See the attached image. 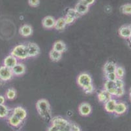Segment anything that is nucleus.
Returning a JSON list of instances; mask_svg holds the SVG:
<instances>
[{
    "mask_svg": "<svg viewBox=\"0 0 131 131\" xmlns=\"http://www.w3.org/2000/svg\"><path fill=\"white\" fill-rule=\"evenodd\" d=\"M37 110L43 118H49L50 116V106L46 99H40L36 104Z\"/></svg>",
    "mask_w": 131,
    "mask_h": 131,
    "instance_id": "obj_1",
    "label": "nucleus"
},
{
    "mask_svg": "<svg viewBox=\"0 0 131 131\" xmlns=\"http://www.w3.org/2000/svg\"><path fill=\"white\" fill-rule=\"evenodd\" d=\"M52 125L58 126L59 131H71L72 123L61 117H55L52 119Z\"/></svg>",
    "mask_w": 131,
    "mask_h": 131,
    "instance_id": "obj_2",
    "label": "nucleus"
},
{
    "mask_svg": "<svg viewBox=\"0 0 131 131\" xmlns=\"http://www.w3.org/2000/svg\"><path fill=\"white\" fill-rule=\"evenodd\" d=\"M10 55L16 57L17 59H26L27 58H28L26 45H23V44L17 45L12 50Z\"/></svg>",
    "mask_w": 131,
    "mask_h": 131,
    "instance_id": "obj_3",
    "label": "nucleus"
},
{
    "mask_svg": "<svg viewBox=\"0 0 131 131\" xmlns=\"http://www.w3.org/2000/svg\"><path fill=\"white\" fill-rule=\"evenodd\" d=\"M77 83L82 88H85L88 85L92 84V78L88 74L83 73L78 75L77 78Z\"/></svg>",
    "mask_w": 131,
    "mask_h": 131,
    "instance_id": "obj_4",
    "label": "nucleus"
},
{
    "mask_svg": "<svg viewBox=\"0 0 131 131\" xmlns=\"http://www.w3.org/2000/svg\"><path fill=\"white\" fill-rule=\"evenodd\" d=\"M13 76L12 69L4 66L0 67V79L3 81H9Z\"/></svg>",
    "mask_w": 131,
    "mask_h": 131,
    "instance_id": "obj_5",
    "label": "nucleus"
},
{
    "mask_svg": "<svg viewBox=\"0 0 131 131\" xmlns=\"http://www.w3.org/2000/svg\"><path fill=\"white\" fill-rule=\"evenodd\" d=\"M26 49L28 57H35L40 53V48L35 43H29L26 45Z\"/></svg>",
    "mask_w": 131,
    "mask_h": 131,
    "instance_id": "obj_6",
    "label": "nucleus"
},
{
    "mask_svg": "<svg viewBox=\"0 0 131 131\" xmlns=\"http://www.w3.org/2000/svg\"><path fill=\"white\" fill-rule=\"evenodd\" d=\"M89 7L83 0H80L75 6L74 9L77 11L80 16L86 14L89 11Z\"/></svg>",
    "mask_w": 131,
    "mask_h": 131,
    "instance_id": "obj_7",
    "label": "nucleus"
},
{
    "mask_svg": "<svg viewBox=\"0 0 131 131\" xmlns=\"http://www.w3.org/2000/svg\"><path fill=\"white\" fill-rule=\"evenodd\" d=\"M18 64V60L16 57L12 55H8L4 59L3 61V66L5 67L12 69L13 67Z\"/></svg>",
    "mask_w": 131,
    "mask_h": 131,
    "instance_id": "obj_8",
    "label": "nucleus"
},
{
    "mask_svg": "<svg viewBox=\"0 0 131 131\" xmlns=\"http://www.w3.org/2000/svg\"><path fill=\"white\" fill-rule=\"evenodd\" d=\"M78 111H79L80 114L82 116H88L91 113L92 109H91V106L90 104L86 102H84L82 103L79 106Z\"/></svg>",
    "mask_w": 131,
    "mask_h": 131,
    "instance_id": "obj_9",
    "label": "nucleus"
},
{
    "mask_svg": "<svg viewBox=\"0 0 131 131\" xmlns=\"http://www.w3.org/2000/svg\"><path fill=\"white\" fill-rule=\"evenodd\" d=\"M13 114L17 117H18L22 121H24L27 117V111H26L24 108L21 106H18L15 108L13 110Z\"/></svg>",
    "mask_w": 131,
    "mask_h": 131,
    "instance_id": "obj_10",
    "label": "nucleus"
},
{
    "mask_svg": "<svg viewBox=\"0 0 131 131\" xmlns=\"http://www.w3.org/2000/svg\"><path fill=\"white\" fill-rule=\"evenodd\" d=\"M104 89L108 91L112 96H115L117 87L114 81L107 80L104 85Z\"/></svg>",
    "mask_w": 131,
    "mask_h": 131,
    "instance_id": "obj_11",
    "label": "nucleus"
},
{
    "mask_svg": "<svg viewBox=\"0 0 131 131\" xmlns=\"http://www.w3.org/2000/svg\"><path fill=\"white\" fill-rule=\"evenodd\" d=\"M42 26L44 28L47 29H50L54 28L56 24V20L51 16H47L43 19L42 21Z\"/></svg>",
    "mask_w": 131,
    "mask_h": 131,
    "instance_id": "obj_12",
    "label": "nucleus"
},
{
    "mask_svg": "<svg viewBox=\"0 0 131 131\" xmlns=\"http://www.w3.org/2000/svg\"><path fill=\"white\" fill-rule=\"evenodd\" d=\"M11 69L13 75H17V76L23 75L26 72V67H25V66L23 64L21 63H18Z\"/></svg>",
    "mask_w": 131,
    "mask_h": 131,
    "instance_id": "obj_13",
    "label": "nucleus"
},
{
    "mask_svg": "<svg viewBox=\"0 0 131 131\" xmlns=\"http://www.w3.org/2000/svg\"><path fill=\"white\" fill-rule=\"evenodd\" d=\"M117 101L115 99L111 98L104 104V109L108 113H114Z\"/></svg>",
    "mask_w": 131,
    "mask_h": 131,
    "instance_id": "obj_14",
    "label": "nucleus"
},
{
    "mask_svg": "<svg viewBox=\"0 0 131 131\" xmlns=\"http://www.w3.org/2000/svg\"><path fill=\"white\" fill-rule=\"evenodd\" d=\"M19 32L21 36H24V37H28V36H30L33 33V29H32L31 26L29 25L24 24L21 26Z\"/></svg>",
    "mask_w": 131,
    "mask_h": 131,
    "instance_id": "obj_15",
    "label": "nucleus"
},
{
    "mask_svg": "<svg viewBox=\"0 0 131 131\" xmlns=\"http://www.w3.org/2000/svg\"><path fill=\"white\" fill-rule=\"evenodd\" d=\"M112 98V95L109 92L106 90L103 89L99 92L98 94V99L102 103L106 102L107 101L109 100L110 99Z\"/></svg>",
    "mask_w": 131,
    "mask_h": 131,
    "instance_id": "obj_16",
    "label": "nucleus"
},
{
    "mask_svg": "<svg viewBox=\"0 0 131 131\" xmlns=\"http://www.w3.org/2000/svg\"><path fill=\"white\" fill-rule=\"evenodd\" d=\"M119 34L121 38L125 39H128L130 38L131 36V32L129 26H123L120 28L119 30Z\"/></svg>",
    "mask_w": 131,
    "mask_h": 131,
    "instance_id": "obj_17",
    "label": "nucleus"
},
{
    "mask_svg": "<svg viewBox=\"0 0 131 131\" xmlns=\"http://www.w3.org/2000/svg\"><path fill=\"white\" fill-rule=\"evenodd\" d=\"M52 49L58 51L61 53H63L66 51L67 46L65 45V43L62 41H58L53 44V49Z\"/></svg>",
    "mask_w": 131,
    "mask_h": 131,
    "instance_id": "obj_18",
    "label": "nucleus"
},
{
    "mask_svg": "<svg viewBox=\"0 0 131 131\" xmlns=\"http://www.w3.org/2000/svg\"><path fill=\"white\" fill-rule=\"evenodd\" d=\"M127 110V106L125 103L118 102L116 104L115 108L114 113L117 115H122L124 113H125Z\"/></svg>",
    "mask_w": 131,
    "mask_h": 131,
    "instance_id": "obj_19",
    "label": "nucleus"
},
{
    "mask_svg": "<svg viewBox=\"0 0 131 131\" xmlns=\"http://www.w3.org/2000/svg\"><path fill=\"white\" fill-rule=\"evenodd\" d=\"M22 121H23L20 119L18 117L14 115L13 114L12 115H10V117L8 118V123H9L10 126H12L13 127H17L18 126H20V125L22 124Z\"/></svg>",
    "mask_w": 131,
    "mask_h": 131,
    "instance_id": "obj_20",
    "label": "nucleus"
},
{
    "mask_svg": "<svg viewBox=\"0 0 131 131\" xmlns=\"http://www.w3.org/2000/svg\"><path fill=\"white\" fill-rule=\"evenodd\" d=\"M116 68L117 66L115 63H114V62H107L106 63L104 64V72L105 74L115 72Z\"/></svg>",
    "mask_w": 131,
    "mask_h": 131,
    "instance_id": "obj_21",
    "label": "nucleus"
},
{
    "mask_svg": "<svg viewBox=\"0 0 131 131\" xmlns=\"http://www.w3.org/2000/svg\"><path fill=\"white\" fill-rule=\"evenodd\" d=\"M67 24L65 22V18H59L58 20H56L54 28L57 30H63L66 26Z\"/></svg>",
    "mask_w": 131,
    "mask_h": 131,
    "instance_id": "obj_22",
    "label": "nucleus"
},
{
    "mask_svg": "<svg viewBox=\"0 0 131 131\" xmlns=\"http://www.w3.org/2000/svg\"><path fill=\"white\" fill-rule=\"evenodd\" d=\"M50 58L53 62H58V61L60 60L62 58V53L52 49L50 52Z\"/></svg>",
    "mask_w": 131,
    "mask_h": 131,
    "instance_id": "obj_23",
    "label": "nucleus"
},
{
    "mask_svg": "<svg viewBox=\"0 0 131 131\" xmlns=\"http://www.w3.org/2000/svg\"><path fill=\"white\" fill-rule=\"evenodd\" d=\"M9 113L8 107L5 104H0V118H5L7 117Z\"/></svg>",
    "mask_w": 131,
    "mask_h": 131,
    "instance_id": "obj_24",
    "label": "nucleus"
},
{
    "mask_svg": "<svg viewBox=\"0 0 131 131\" xmlns=\"http://www.w3.org/2000/svg\"><path fill=\"white\" fill-rule=\"evenodd\" d=\"M16 96V92L14 89H9L5 93L6 98L9 100L15 99Z\"/></svg>",
    "mask_w": 131,
    "mask_h": 131,
    "instance_id": "obj_25",
    "label": "nucleus"
},
{
    "mask_svg": "<svg viewBox=\"0 0 131 131\" xmlns=\"http://www.w3.org/2000/svg\"><path fill=\"white\" fill-rule=\"evenodd\" d=\"M121 11L123 14L131 15V3H127L121 6Z\"/></svg>",
    "mask_w": 131,
    "mask_h": 131,
    "instance_id": "obj_26",
    "label": "nucleus"
},
{
    "mask_svg": "<svg viewBox=\"0 0 131 131\" xmlns=\"http://www.w3.org/2000/svg\"><path fill=\"white\" fill-rule=\"evenodd\" d=\"M66 16H71V17L74 18V19L76 20V19H78V18L79 17L80 15L78 14V13H77V11L75 10L74 9H68Z\"/></svg>",
    "mask_w": 131,
    "mask_h": 131,
    "instance_id": "obj_27",
    "label": "nucleus"
},
{
    "mask_svg": "<svg viewBox=\"0 0 131 131\" xmlns=\"http://www.w3.org/2000/svg\"><path fill=\"white\" fill-rule=\"evenodd\" d=\"M115 73L116 74L117 77L122 79L124 75H125V69H123V68L121 66H117Z\"/></svg>",
    "mask_w": 131,
    "mask_h": 131,
    "instance_id": "obj_28",
    "label": "nucleus"
},
{
    "mask_svg": "<svg viewBox=\"0 0 131 131\" xmlns=\"http://www.w3.org/2000/svg\"><path fill=\"white\" fill-rule=\"evenodd\" d=\"M105 77L106 78L107 80L108 81H115V79H117L116 74L115 72H112V73H108V74H105Z\"/></svg>",
    "mask_w": 131,
    "mask_h": 131,
    "instance_id": "obj_29",
    "label": "nucleus"
},
{
    "mask_svg": "<svg viewBox=\"0 0 131 131\" xmlns=\"http://www.w3.org/2000/svg\"><path fill=\"white\" fill-rule=\"evenodd\" d=\"M115 86H116L117 88H123L125 83H124V81H123L122 79H120V78H117L115 80Z\"/></svg>",
    "mask_w": 131,
    "mask_h": 131,
    "instance_id": "obj_30",
    "label": "nucleus"
},
{
    "mask_svg": "<svg viewBox=\"0 0 131 131\" xmlns=\"http://www.w3.org/2000/svg\"><path fill=\"white\" fill-rule=\"evenodd\" d=\"M83 89H84L85 93L91 94L93 92V91L95 89H94V86H93V84H91V85H88V86H87L86 87L84 88Z\"/></svg>",
    "mask_w": 131,
    "mask_h": 131,
    "instance_id": "obj_31",
    "label": "nucleus"
},
{
    "mask_svg": "<svg viewBox=\"0 0 131 131\" xmlns=\"http://www.w3.org/2000/svg\"><path fill=\"white\" fill-rule=\"evenodd\" d=\"M28 3L31 7H37L40 4V0H28Z\"/></svg>",
    "mask_w": 131,
    "mask_h": 131,
    "instance_id": "obj_32",
    "label": "nucleus"
},
{
    "mask_svg": "<svg viewBox=\"0 0 131 131\" xmlns=\"http://www.w3.org/2000/svg\"><path fill=\"white\" fill-rule=\"evenodd\" d=\"M124 93H125L124 88H117L115 96H116L117 97H121L123 95Z\"/></svg>",
    "mask_w": 131,
    "mask_h": 131,
    "instance_id": "obj_33",
    "label": "nucleus"
},
{
    "mask_svg": "<svg viewBox=\"0 0 131 131\" xmlns=\"http://www.w3.org/2000/svg\"><path fill=\"white\" fill-rule=\"evenodd\" d=\"M65 22H66L67 25V24H72V22L74 21L75 19H74V18L71 17V16H66L65 18Z\"/></svg>",
    "mask_w": 131,
    "mask_h": 131,
    "instance_id": "obj_34",
    "label": "nucleus"
},
{
    "mask_svg": "<svg viewBox=\"0 0 131 131\" xmlns=\"http://www.w3.org/2000/svg\"><path fill=\"white\" fill-rule=\"evenodd\" d=\"M48 131H59V128L58 126L55 125H52V126L48 128Z\"/></svg>",
    "mask_w": 131,
    "mask_h": 131,
    "instance_id": "obj_35",
    "label": "nucleus"
},
{
    "mask_svg": "<svg viewBox=\"0 0 131 131\" xmlns=\"http://www.w3.org/2000/svg\"><path fill=\"white\" fill-rule=\"evenodd\" d=\"M71 131H80V128L78 125L75 124H72V128Z\"/></svg>",
    "mask_w": 131,
    "mask_h": 131,
    "instance_id": "obj_36",
    "label": "nucleus"
},
{
    "mask_svg": "<svg viewBox=\"0 0 131 131\" xmlns=\"http://www.w3.org/2000/svg\"><path fill=\"white\" fill-rule=\"evenodd\" d=\"M88 6H90L95 3V0H83Z\"/></svg>",
    "mask_w": 131,
    "mask_h": 131,
    "instance_id": "obj_37",
    "label": "nucleus"
},
{
    "mask_svg": "<svg viewBox=\"0 0 131 131\" xmlns=\"http://www.w3.org/2000/svg\"><path fill=\"white\" fill-rule=\"evenodd\" d=\"M5 102V98L3 96L0 95V104H4Z\"/></svg>",
    "mask_w": 131,
    "mask_h": 131,
    "instance_id": "obj_38",
    "label": "nucleus"
},
{
    "mask_svg": "<svg viewBox=\"0 0 131 131\" xmlns=\"http://www.w3.org/2000/svg\"><path fill=\"white\" fill-rule=\"evenodd\" d=\"M127 42H128V46H129V47L131 49V36L130 37V38H128V41H127Z\"/></svg>",
    "mask_w": 131,
    "mask_h": 131,
    "instance_id": "obj_39",
    "label": "nucleus"
},
{
    "mask_svg": "<svg viewBox=\"0 0 131 131\" xmlns=\"http://www.w3.org/2000/svg\"><path fill=\"white\" fill-rule=\"evenodd\" d=\"M129 98H130V101H131V88H130V92H129Z\"/></svg>",
    "mask_w": 131,
    "mask_h": 131,
    "instance_id": "obj_40",
    "label": "nucleus"
},
{
    "mask_svg": "<svg viewBox=\"0 0 131 131\" xmlns=\"http://www.w3.org/2000/svg\"><path fill=\"white\" fill-rule=\"evenodd\" d=\"M129 28H130V32H131V25L130 26H129Z\"/></svg>",
    "mask_w": 131,
    "mask_h": 131,
    "instance_id": "obj_41",
    "label": "nucleus"
},
{
    "mask_svg": "<svg viewBox=\"0 0 131 131\" xmlns=\"http://www.w3.org/2000/svg\"><path fill=\"white\" fill-rule=\"evenodd\" d=\"M1 81H2V80H1V79H0V84H1Z\"/></svg>",
    "mask_w": 131,
    "mask_h": 131,
    "instance_id": "obj_42",
    "label": "nucleus"
}]
</instances>
